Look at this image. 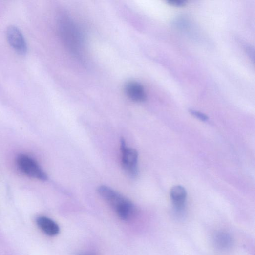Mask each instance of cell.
<instances>
[{
    "mask_svg": "<svg viewBox=\"0 0 255 255\" xmlns=\"http://www.w3.org/2000/svg\"><path fill=\"white\" fill-rule=\"evenodd\" d=\"M57 21L63 44L73 56L82 60L85 54V42L77 23L67 12L63 11L59 13Z\"/></svg>",
    "mask_w": 255,
    "mask_h": 255,
    "instance_id": "6da1fadb",
    "label": "cell"
},
{
    "mask_svg": "<svg viewBox=\"0 0 255 255\" xmlns=\"http://www.w3.org/2000/svg\"><path fill=\"white\" fill-rule=\"evenodd\" d=\"M98 192L120 219L128 221L135 215L136 208L133 203L113 189L101 186L98 188Z\"/></svg>",
    "mask_w": 255,
    "mask_h": 255,
    "instance_id": "7a4b0ae2",
    "label": "cell"
},
{
    "mask_svg": "<svg viewBox=\"0 0 255 255\" xmlns=\"http://www.w3.org/2000/svg\"><path fill=\"white\" fill-rule=\"evenodd\" d=\"M120 149L122 154V165L125 172L132 177L138 174L137 151L128 147L124 139L120 141Z\"/></svg>",
    "mask_w": 255,
    "mask_h": 255,
    "instance_id": "3957f363",
    "label": "cell"
},
{
    "mask_svg": "<svg viewBox=\"0 0 255 255\" xmlns=\"http://www.w3.org/2000/svg\"><path fill=\"white\" fill-rule=\"evenodd\" d=\"M17 164L20 170L27 175L41 181L47 180V176L37 162L26 155H19Z\"/></svg>",
    "mask_w": 255,
    "mask_h": 255,
    "instance_id": "277c9868",
    "label": "cell"
},
{
    "mask_svg": "<svg viewBox=\"0 0 255 255\" xmlns=\"http://www.w3.org/2000/svg\"><path fill=\"white\" fill-rule=\"evenodd\" d=\"M6 36L8 43L17 54L24 56L27 53V43L19 28L11 25L7 30Z\"/></svg>",
    "mask_w": 255,
    "mask_h": 255,
    "instance_id": "5b68a950",
    "label": "cell"
},
{
    "mask_svg": "<svg viewBox=\"0 0 255 255\" xmlns=\"http://www.w3.org/2000/svg\"><path fill=\"white\" fill-rule=\"evenodd\" d=\"M124 89L127 96L137 103H142L147 99L144 87L138 82L131 81L127 83Z\"/></svg>",
    "mask_w": 255,
    "mask_h": 255,
    "instance_id": "8992f818",
    "label": "cell"
},
{
    "mask_svg": "<svg viewBox=\"0 0 255 255\" xmlns=\"http://www.w3.org/2000/svg\"><path fill=\"white\" fill-rule=\"evenodd\" d=\"M170 194L176 211L181 213L184 209L187 196L186 189L181 186H176L171 189Z\"/></svg>",
    "mask_w": 255,
    "mask_h": 255,
    "instance_id": "52a82bcc",
    "label": "cell"
},
{
    "mask_svg": "<svg viewBox=\"0 0 255 255\" xmlns=\"http://www.w3.org/2000/svg\"><path fill=\"white\" fill-rule=\"evenodd\" d=\"M37 223L41 230L49 236H55L60 232L59 225L52 219L40 216L37 219Z\"/></svg>",
    "mask_w": 255,
    "mask_h": 255,
    "instance_id": "ba28073f",
    "label": "cell"
},
{
    "mask_svg": "<svg viewBox=\"0 0 255 255\" xmlns=\"http://www.w3.org/2000/svg\"><path fill=\"white\" fill-rule=\"evenodd\" d=\"M215 246L220 250H226L230 248L233 244V239L230 235L225 232H218L213 238Z\"/></svg>",
    "mask_w": 255,
    "mask_h": 255,
    "instance_id": "9c48e42d",
    "label": "cell"
},
{
    "mask_svg": "<svg viewBox=\"0 0 255 255\" xmlns=\"http://www.w3.org/2000/svg\"><path fill=\"white\" fill-rule=\"evenodd\" d=\"M190 113L196 118L202 121H207L209 119V117L205 114L197 111L190 110Z\"/></svg>",
    "mask_w": 255,
    "mask_h": 255,
    "instance_id": "30bf717a",
    "label": "cell"
},
{
    "mask_svg": "<svg viewBox=\"0 0 255 255\" xmlns=\"http://www.w3.org/2000/svg\"><path fill=\"white\" fill-rule=\"evenodd\" d=\"M167 2L175 7H183L186 5V1L184 0H170Z\"/></svg>",
    "mask_w": 255,
    "mask_h": 255,
    "instance_id": "8fae6325",
    "label": "cell"
},
{
    "mask_svg": "<svg viewBox=\"0 0 255 255\" xmlns=\"http://www.w3.org/2000/svg\"><path fill=\"white\" fill-rule=\"evenodd\" d=\"M79 255H93L89 254V253H83V254H81Z\"/></svg>",
    "mask_w": 255,
    "mask_h": 255,
    "instance_id": "7c38bea8",
    "label": "cell"
}]
</instances>
